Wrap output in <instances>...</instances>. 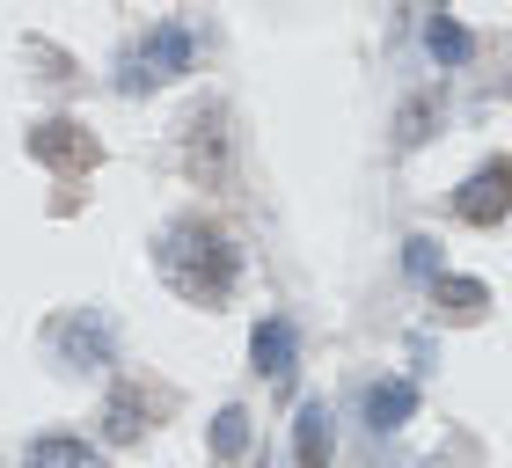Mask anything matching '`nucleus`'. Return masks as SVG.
<instances>
[{
	"mask_svg": "<svg viewBox=\"0 0 512 468\" xmlns=\"http://www.w3.org/2000/svg\"><path fill=\"white\" fill-rule=\"evenodd\" d=\"M30 154L44 161V169H59V176H88L103 161L96 132H88L81 117H37L30 125Z\"/></svg>",
	"mask_w": 512,
	"mask_h": 468,
	"instance_id": "nucleus-3",
	"label": "nucleus"
},
{
	"mask_svg": "<svg viewBox=\"0 0 512 468\" xmlns=\"http://www.w3.org/2000/svg\"><path fill=\"white\" fill-rule=\"evenodd\" d=\"M410 410H417V388L410 381H374V388H366V425H374V432H395Z\"/></svg>",
	"mask_w": 512,
	"mask_h": 468,
	"instance_id": "nucleus-8",
	"label": "nucleus"
},
{
	"mask_svg": "<svg viewBox=\"0 0 512 468\" xmlns=\"http://www.w3.org/2000/svg\"><path fill=\"white\" fill-rule=\"evenodd\" d=\"M454 213L469 220V227H498V220L512 213V161H505V154L483 161V169L454 191Z\"/></svg>",
	"mask_w": 512,
	"mask_h": 468,
	"instance_id": "nucleus-4",
	"label": "nucleus"
},
{
	"mask_svg": "<svg viewBox=\"0 0 512 468\" xmlns=\"http://www.w3.org/2000/svg\"><path fill=\"white\" fill-rule=\"evenodd\" d=\"M483 300H491V293H483V278H432V308L454 315V322H476Z\"/></svg>",
	"mask_w": 512,
	"mask_h": 468,
	"instance_id": "nucleus-11",
	"label": "nucleus"
},
{
	"mask_svg": "<svg viewBox=\"0 0 512 468\" xmlns=\"http://www.w3.org/2000/svg\"><path fill=\"white\" fill-rule=\"evenodd\" d=\"M293 447H300V468H330V410H322V403H300Z\"/></svg>",
	"mask_w": 512,
	"mask_h": 468,
	"instance_id": "nucleus-9",
	"label": "nucleus"
},
{
	"mask_svg": "<svg viewBox=\"0 0 512 468\" xmlns=\"http://www.w3.org/2000/svg\"><path fill=\"white\" fill-rule=\"evenodd\" d=\"M425 44H432V59H447V66L469 59V30H461L454 15H432V22H425Z\"/></svg>",
	"mask_w": 512,
	"mask_h": 468,
	"instance_id": "nucleus-12",
	"label": "nucleus"
},
{
	"mask_svg": "<svg viewBox=\"0 0 512 468\" xmlns=\"http://www.w3.org/2000/svg\"><path fill=\"white\" fill-rule=\"evenodd\" d=\"M249 366L264 373V381H286L293 373V322H256V337H249Z\"/></svg>",
	"mask_w": 512,
	"mask_h": 468,
	"instance_id": "nucleus-6",
	"label": "nucleus"
},
{
	"mask_svg": "<svg viewBox=\"0 0 512 468\" xmlns=\"http://www.w3.org/2000/svg\"><path fill=\"white\" fill-rule=\"evenodd\" d=\"M432 110H439L432 96H417V103L403 110V132H395V139H403V147H417V139H425V132H432Z\"/></svg>",
	"mask_w": 512,
	"mask_h": 468,
	"instance_id": "nucleus-14",
	"label": "nucleus"
},
{
	"mask_svg": "<svg viewBox=\"0 0 512 468\" xmlns=\"http://www.w3.org/2000/svg\"><path fill=\"white\" fill-rule=\"evenodd\" d=\"M22 461H30V468H103V454L96 447H88V439H30V454H22Z\"/></svg>",
	"mask_w": 512,
	"mask_h": 468,
	"instance_id": "nucleus-10",
	"label": "nucleus"
},
{
	"mask_svg": "<svg viewBox=\"0 0 512 468\" xmlns=\"http://www.w3.org/2000/svg\"><path fill=\"white\" fill-rule=\"evenodd\" d=\"M154 271L169 278V293L191 300V308H227V293H235V278H242V249H235V234H227L220 220L191 213V220L161 227Z\"/></svg>",
	"mask_w": 512,
	"mask_h": 468,
	"instance_id": "nucleus-1",
	"label": "nucleus"
},
{
	"mask_svg": "<svg viewBox=\"0 0 512 468\" xmlns=\"http://www.w3.org/2000/svg\"><path fill=\"white\" fill-rule=\"evenodd\" d=\"M213 454L220 461H242L249 454V410H220L213 417Z\"/></svg>",
	"mask_w": 512,
	"mask_h": 468,
	"instance_id": "nucleus-13",
	"label": "nucleus"
},
{
	"mask_svg": "<svg viewBox=\"0 0 512 468\" xmlns=\"http://www.w3.org/2000/svg\"><path fill=\"white\" fill-rule=\"evenodd\" d=\"M52 344L66 351V366H103L110 359V322H96V315H59L52 322Z\"/></svg>",
	"mask_w": 512,
	"mask_h": 468,
	"instance_id": "nucleus-5",
	"label": "nucleus"
},
{
	"mask_svg": "<svg viewBox=\"0 0 512 468\" xmlns=\"http://www.w3.org/2000/svg\"><path fill=\"white\" fill-rule=\"evenodd\" d=\"M191 30H183V22H161V30H147L132 44V52L118 59V88L125 96H139V88H154V81H176L183 66H191Z\"/></svg>",
	"mask_w": 512,
	"mask_h": 468,
	"instance_id": "nucleus-2",
	"label": "nucleus"
},
{
	"mask_svg": "<svg viewBox=\"0 0 512 468\" xmlns=\"http://www.w3.org/2000/svg\"><path fill=\"white\" fill-rule=\"evenodd\" d=\"M403 256H410V271H417V278H432V271H439V249L425 242V234H410V249H403Z\"/></svg>",
	"mask_w": 512,
	"mask_h": 468,
	"instance_id": "nucleus-15",
	"label": "nucleus"
},
{
	"mask_svg": "<svg viewBox=\"0 0 512 468\" xmlns=\"http://www.w3.org/2000/svg\"><path fill=\"white\" fill-rule=\"evenodd\" d=\"M147 410H154L147 388H118V395H110V410H103V432L118 439V447H132V439L147 432Z\"/></svg>",
	"mask_w": 512,
	"mask_h": 468,
	"instance_id": "nucleus-7",
	"label": "nucleus"
}]
</instances>
